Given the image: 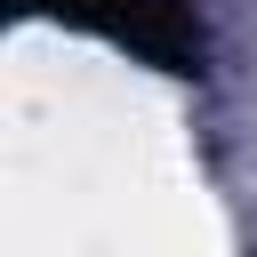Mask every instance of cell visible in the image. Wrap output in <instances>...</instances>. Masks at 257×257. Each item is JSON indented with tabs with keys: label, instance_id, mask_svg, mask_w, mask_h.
Instances as JSON below:
<instances>
[{
	"label": "cell",
	"instance_id": "1",
	"mask_svg": "<svg viewBox=\"0 0 257 257\" xmlns=\"http://www.w3.org/2000/svg\"><path fill=\"white\" fill-rule=\"evenodd\" d=\"M24 16H64L80 32H104L112 48H128L177 80H201V64H209L193 0H24Z\"/></svg>",
	"mask_w": 257,
	"mask_h": 257
}]
</instances>
